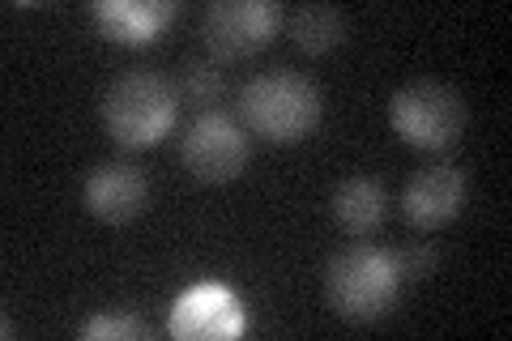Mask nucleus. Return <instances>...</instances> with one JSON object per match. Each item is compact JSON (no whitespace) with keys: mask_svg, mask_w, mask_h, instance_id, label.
I'll use <instances>...</instances> for the list:
<instances>
[{"mask_svg":"<svg viewBox=\"0 0 512 341\" xmlns=\"http://www.w3.org/2000/svg\"><path fill=\"white\" fill-rule=\"evenodd\" d=\"M239 116L256 137L295 145L320 124V90L303 73L269 69L239 90Z\"/></svg>","mask_w":512,"mask_h":341,"instance_id":"nucleus-1","label":"nucleus"},{"mask_svg":"<svg viewBox=\"0 0 512 341\" xmlns=\"http://www.w3.org/2000/svg\"><path fill=\"white\" fill-rule=\"evenodd\" d=\"M397 295H402V273L393 265V252L355 243L333 256L325 269V299L346 324H372L389 316Z\"/></svg>","mask_w":512,"mask_h":341,"instance_id":"nucleus-2","label":"nucleus"},{"mask_svg":"<svg viewBox=\"0 0 512 341\" xmlns=\"http://www.w3.org/2000/svg\"><path fill=\"white\" fill-rule=\"evenodd\" d=\"M180 111V94L167 77H158L150 69L120 73L103 94V124L124 150H150L158 145Z\"/></svg>","mask_w":512,"mask_h":341,"instance_id":"nucleus-3","label":"nucleus"},{"mask_svg":"<svg viewBox=\"0 0 512 341\" xmlns=\"http://www.w3.org/2000/svg\"><path fill=\"white\" fill-rule=\"evenodd\" d=\"M466 120H470L466 99L453 86L427 77L402 86L389 103L393 133L406 145H414V150H448V145H457V137L466 133Z\"/></svg>","mask_w":512,"mask_h":341,"instance_id":"nucleus-4","label":"nucleus"},{"mask_svg":"<svg viewBox=\"0 0 512 341\" xmlns=\"http://www.w3.org/2000/svg\"><path fill=\"white\" fill-rule=\"evenodd\" d=\"M282 9L269 0H218L205 9L201 35L214 60H244L278 35Z\"/></svg>","mask_w":512,"mask_h":341,"instance_id":"nucleus-5","label":"nucleus"},{"mask_svg":"<svg viewBox=\"0 0 512 341\" xmlns=\"http://www.w3.org/2000/svg\"><path fill=\"white\" fill-rule=\"evenodd\" d=\"M184 167L197 175L201 184H231L252 158V141L231 116L222 111H205V116L188 128L180 145Z\"/></svg>","mask_w":512,"mask_h":341,"instance_id":"nucleus-6","label":"nucleus"},{"mask_svg":"<svg viewBox=\"0 0 512 341\" xmlns=\"http://www.w3.org/2000/svg\"><path fill=\"white\" fill-rule=\"evenodd\" d=\"M470 197V175L457 162H427L402 188V214L419 231H440L453 222Z\"/></svg>","mask_w":512,"mask_h":341,"instance_id":"nucleus-7","label":"nucleus"},{"mask_svg":"<svg viewBox=\"0 0 512 341\" xmlns=\"http://www.w3.org/2000/svg\"><path fill=\"white\" fill-rule=\"evenodd\" d=\"M86 209L99 222H111V226H124L133 222L141 209L150 201V180L137 162L128 158H111V162H99L90 175H86Z\"/></svg>","mask_w":512,"mask_h":341,"instance_id":"nucleus-8","label":"nucleus"},{"mask_svg":"<svg viewBox=\"0 0 512 341\" xmlns=\"http://www.w3.org/2000/svg\"><path fill=\"white\" fill-rule=\"evenodd\" d=\"M167 329L184 341H222L244 333V307L227 286H197L180 295Z\"/></svg>","mask_w":512,"mask_h":341,"instance_id":"nucleus-9","label":"nucleus"},{"mask_svg":"<svg viewBox=\"0 0 512 341\" xmlns=\"http://www.w3.org/2000/svg\"><path fill=\"white\" fill-rule=\"evenodd\" d=\"M171 18H175L171 0H146V5H133V0H103V5H94V26H99L111 43H124V47L158 43Z\"/></svg>","mask_w":512,"mask_h":341,"instance_id":"nucleus-10","label":"nucleus"},{"mask_svg":"<svg viewBox=\"0 0 512 341\" xmlns=\"http://www.w3.org/2000/svg\"><path fill=\"white\" fill-rule=\"evenodd\" d=\"M384 218H389V197H384L380 180H372V175H350L333 192V222L346 235H355V239L376 235Z\"/></svg>","mask_w":512,"mask_h":341,"instance_id":"nucleus-11","label":"nucleus"},{"mask_svg":"<svg viewBox=\"0 0 512 341\" xmlns=\"http://www.w3.org/2000/svg\"><path fill=\"white\" fill-rule=\"evenodd\" d=\"M291 39L303 56H325L346 39V22L333 5H303L291 13Z\"/></svg>","mask_w":512,"mask_h":341,"instance_id":"nucleus-12","label":"nucleus"},{"mask_svg":"<svg viewBox=\"0 0 512 341\" xmlns=\"http://www.w3.org/2000/svg\"><path fill=\"white\" fill-rule=\"evenodd\" d=\"M175 81H180V94L201 107V111H214L222 99H227L231 90V77L227 69H222V60H205V56H188L180 60V73H175Z\"/></svg>","mask_w":512,"mask_h":341,"instance_id":"nucleus-13","label":"nucleus"},{"mask_svg":"<svg viewBox=\"0 0 512 341\" xmlns=\"http://www.w3.org/2000/svg\"><path fill=\"white\" fill-rule=\"evenodd\" d=\"M82 337H120V341H141L150 337V324L141 320L133 307H120V312H107V316H94L82 324Z\"/></svg>","mask_w":512,"mask_h":341,"instance_id":"nucleus-14","label":"nucleus"},{"mask_svg":"<svg viewBox=\"0 0 512 341\" xmlns=\"http://www.w3.org/2000/svg\"><path fill=\"white\" fill-rule=\"evenodd\" d=\"M393 265H397V273H402V282H423V278L436 273L440 256H436L431 243H406V248L393 252Z\"/></svg>","mask_w":512,"mask_h":341,"instance_id":"nucleus-15","label":"nucleus"}]
</instances>
